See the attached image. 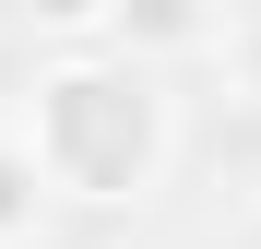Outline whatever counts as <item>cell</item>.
Wrapping results in <instances>:
<instances>
[{"label":"cell","mask_w":261,"mask_h":249,"mask_svg":"<svg viewBox=\"0 0 261 249\" xmlns=\"http://www.w3.org/2000/svg\"><path fill=\"white\" fill-rule=\"evenodd\" d=\"M226 83H238V107H261V12H238L226 36Z\"/></svg>","instance_id":"obj_5"},{"label":"cell","mask_w":261,"mask_h":249,"mask_svg":"<svg viewBox=\"0 0 261 249\" xmlns=\"http://www.w3.org/2000/svg\"><path fill=\"white\" fill-rule=\"evenodd\" d=\"M166 143H178V119H166L154 71L119 48H60L24 83V154L48 166L60 202H95V214L143 202L166 178Z\"/></svg>","instance_id":"obj_1"},{"label":"cell","mask_w":261,"mask_h":249,"mask_svg":"<svg viewBox=\"0 0 261 249\" xmlns=\"http://www.w3.org/2000/svg\"><path fill=\"white\" fill-rule=\"evenodd\" d=\"M226 0H119V24H107V48L119 60H190V48H226Z\"/></svg>","instance_id":"obj_2"},{"label":"cell","mask_w":261,"mask_h":249,"mask_svg":"<svg viewBox=\"0 0 261 249\" xmlns=\"http://www.w3.org/2000/svg\"><path fill=\"white\" fill-rule=\"evenodd\" d=\"M48 202H60V190H48V166L24 154V131H0V249H24L36 226H48Z\"/></svg>","instance_id":"obj_3"},{"label":"cell","mask_w":261,"mask_h":249,"mask_svg":"<svg viewBox=\"0 0 261 249\" xmlns=\"http://www.w3.org/2000/svg\"><path fill=\"white\" fill-rule=\"evenodd\" d=\"M12 12H24L36 36H60V48H95V36L119 24V0H12Z\"/></svg>","instance_id":"obj_4"}]
</instances>
